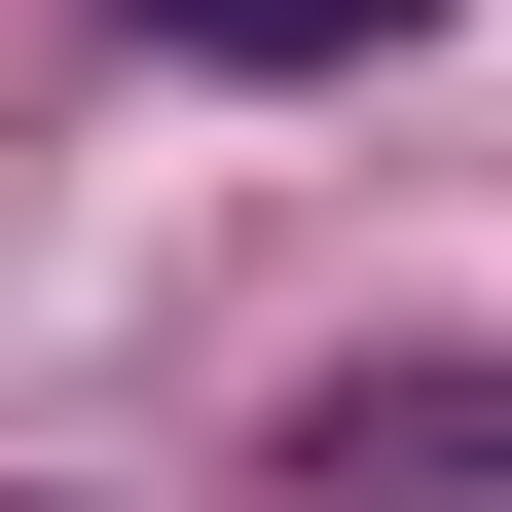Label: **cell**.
I'll return each mask as SVG.
<instances>
[{
  "mask_svg": "<svg viewBox=\"0 0 512 512\" xmlns=\"http://www.w3.org/2000/svg\"><path fill=\"white\" fill-rule=\"evenodd\" d=\"M147 37H220V74H366V37H439V0H147Z\"/></svg>",
  "mask_w": 512,
  "mask_h": 512,
  "instance_id": "cell-1",
  "label": "cell"
}]
</instances>
